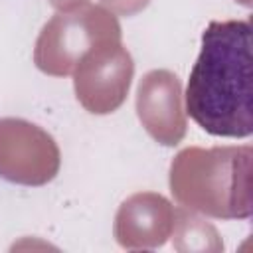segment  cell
<instances>
[{"label":"cell","instance_id":"1","mask_svg":"<svg viewBox=\"0 0 253 253\" xmlns=\"http://www.w3.org/2000/svg\"><path fill=\"white\" fill-rule=\"evenodd\" d=\"M249 20L210 22L190 71L186 115L208 134L245 138L253 132V55Z\"/></svg>","mask_w":253,"mask_h":253}]
</instances>
